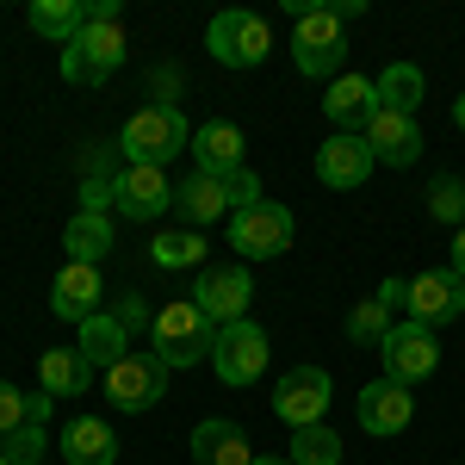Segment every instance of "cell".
<instances>
[{
	"label": "cell",
	"instance_id": "obj_1",
	"mask_svg": "<svg viewBox=\"0 0 465 465\" xmlns=\"http://www.w3.org/2000/svg\"><path fill=\"white\" fill-rule=\"evenodd\" d=\"M286 13L298 19V32H292V63H298V74L341 81V63H348L341 25L366 13V0H286Z\"/></svg>",
	"mask_w": 465,
	"mask_h": 465
},
{
	"label": "cell",
	"instance_id": "obj_2",
	"mask_svg": "<svg viewBox=\"0 0 465 465\" xmlns=\"http://www.w3.org/2000/svg\"><path fill=\"white\" fill-rule=\"evenodd\" d=\"M193 149V124L180 118L174 100H155V106H137L118 131V155L131 168H168Z\"/></svg>",
	"mask_w": 465,
	"mask_h": 465
},
{
	"label": "cell",
	"instance_id": "obj_3",
	"mask_svg": "<svg viewBox=\"0 0 465 465\" xmlns=\"http://www.w3.org/2000/svg\"><path fill=\"white\" fill-rule=\"evenodd\" d=\"M149 354L162 360L168 372H180V366H199V360H212L217 348V322L193 304V298H168L162 311H155V329H149Z\"/></svg>",
	"mask_w": 465,
	"mask_h": 465
},
{
	"label": "cell",
	"instance_id": "obj_4",
	"mask_svg": "<svg viewBox=\"0 0 465 465\" xmlns=\"http://www.w3.org/2000/svg\"><path fill=\"white\" fill-rule=\"evenodd\" d=\"M124 63V25L118 19H87V32L63 44V81L69 87H106Z\"/></svg>",
	"mask_w": 465,
	"mask_h": 465
},
{
	"label": "cell",
	"instance_id": "obj_5",
	"mask_svg": "<svg viewBox=\"0 0 465 465\" xmlns=\"http://www.w3.org/2000/svg\"><path fill=\"white\" fill-rule=\"evenodd\" d=\"M205 50H212L223 69H254V63H267L273 32H267V19H261V13L230 6V13H217L212 25H205Z\"/></svg>",
	"mask_w": 465,
	"mask_h": 465
},
{
	"label": "cell",
	"instance_id": "obj_6",
	"mask_svg": "<svg viewBox=\"0 0 465 465\" xmlns=\"http://www.w3.org/2000/svg\"><path fill=\"white\" fill-rule=\"evenodd\" d=\"M230 249L242 254V261H273V254L292 249V212L286 205H273V199H254L242 212H230Z\"/></svg>",
	"mask_w": 465,
	"mask_h": 465
},
{
	"label": "cell",
	"instance_id": "obj_7",
	"mask_svg": "<svg viewBox=\"0 0 465 465\" xmlns=\"http://www.w3.org/2000/svg\"><path fill=\"white\" fill-rule=\"evenodd\" d=\"M212 366L217 379L230 385V391H249L254 379L267 372V329L261 322H230V329H217V348H212Z\"/></svg>",
	"mask_w": 465,
	"mask_h": 465
},
{
	"label": "cell",
	"instance_id": "obj_8",
	"mask_svg": "<svg viewBox=\"0 0 465 465\" xmlns=\"http://www.w3.org/2000/svg\"><path fill=\"white\" fill-rule=\"evenodd\" d=\"M403 311H410V322H422V329L460 322L465 317V280L453 267H429V273L403 280Z\"/></svg>",
	"mask_w": 465,
	"mask_h": 465
},
{
	"label": "cell",
	"instance_id": "obj_9",
	"mask_svg": "<svg viewBox=\"0 0 465 465\" xmlns=\"http://www.w3.org/2000/svg\"><path fill=\"white\" fill-rule=\"evenodd\" d=\"M379 360H385L379 379L416 391V379H429L434 366H440V341H434V329H422V322H391V335L379 341Z\"/></svg>",
	"mask_w": 465,
	"mask_h": 465
},
{
	"label": "cell",
	"instance_id": "obj_10",
	"mask_svg": "<svg viewBox=\"0 0 465 465\" xmlns=\"http://www.w3.org/2000/svg\"><path fill=\"white\" fill-rule=\"evenodd\" d=\"M106 397L124 410V416H143L168 397V366L155 354H124L118 366L106 372Z\"/></svg>",
	"mask_w": 465,
	"mask_h": 465
},
{
	"label": "cell",
	"instance_id": "obj_11",
	"mask_svg": "<svg viewBox=\"0 0 465 465\" xmlns=\"http://www.w3.org/2000/svg\"><path fill=\"white\" fill-rule=\"evenodd\" d=\"M329 372L322 366H292V372H280V385H273V416L280 422H292V429H311V422H322L329 416Z\"/></svg>",
	"mask_w": 465,
	"mask_h": 465
},
{
	"label": "cell",
	"instance_id": "obj_12",
	"mask_svg": "<svg viewBox=\"0 0 465 465\" xmlns=\"http://www.w3.org/2000/svg\"><path fill=\"white\" fill-rule=\"evenodd\" d=\"M193 304H199V311H205L217 329L242 322V317H249V304H254V280H249V267H199Z\"/></svg>",
	"mask_w": 465,
	"mask_h": 465
},
{
	"label": "cell",
	"instance_id": "obj_13",
	"mask_svg": "<svg viewBox=\"0 0 465 465\" xmlns=\"http://www.w3.org/2000/svg\"><path fill=\"white\" fill-rule=\"evenodd\" d=\"M410 416H416V391H410V385H391V379H372V385L354 397V422L366 434H379V440L403 434Z\"/></svg>",
	"mask_w": 465,
	"mask_h": 465
},
{
	"label": "cell",
	"instance_id": "obj_14",
	"mask_svg": "<svg viewBox=\"0 0 465 465\" xmlns=\"http://www.w3.org/2000/svg\"><path fill=\"white\" fill-rule=\"evenodd\" d=\"M174 212V180L168 168H131L124 162V174H118V217H131V223H155V217Z\"/></svg>",
	"mask_w": 465,
	"mask_h": 465
},
{
	"label": "cell",
	"instance_id": "obj_15",
	"mask_svg": "<svg viewBox=\"0 0 465 465\" xmlns=\"http://www.w3.org/2000/svg\"><path fill=\"white\" fill-rule=\"evenodd\" d=\"M193 162H199V174H242L249 168V137H242V124H230V118H212V124H199L193 131V149H186Z\"/></svg>",
	"mask_w": 465,
	"mask_h": 465
},
{
	"label": "cell",
	"instance_id": "obj_16",
	"mask_svg": "<svg viewBox=\"0 0 465 465\" xmlns=\"http://www.w3.org/2000/svg\"><path fill=\"white\" fill-rule=\"evenodd\" d=\"M372 168H379V155L366 149V137L335 131L329 143H317V180L329 186V193H354V186H366Z\"/></svg>",
	"mask_w": 465,
	"mask_h": 465
},
{
	"label": "cell",
	"instance_id": "obj_17",
	"mask_svg": "<svg viewBox=\"0 0 465 465\" xmlns=\"http://www.w3.org/2000/svg\"><path fill=\"white\" fill-rule=\"evenodd\" d=\"M100 298H106V280H100V267H81V261H63V273L50 280V311L63 322H81L100 317Z\"/></svg>",
	"mask_w": 465,
	"mask_h": 465
},
{
	"label": "cell",
	"instance_id": "obj_18",
	"mask_svg": "<svg viewBox=\"0 0 465 465\" xmlns=\"http://www.w3.org/2000/svg\"><path fill=\"white\" fill-rule=\"evenodd\" d=\"M372 112H379V81H366V74H341V81H329V94H322V118H329L335 131L366 137Z\"/></svg>",
	"mask_w": 465,
	"mask_h": 465
},
{
	"label": "cell",
	"instance_id": "obj_19",
	"mask_svg": "<svg viewBox=\"0 0 465 465\" xmlns=\"http://www.w3.org/2000/svg\"><path fill=\"white\" fill-rule=\"evenodd\" d=\"M174 212L186 217V230H205V223H217V217H230L236 212V193H230V180H217V174H193L174 186Z\"/></svg>",
	"mask_w": 465,
	"mask_h": 465
},
{
	"label": "cell",
	"instance_id": "obj_20",
	"mask_svg": "<svg viewBox=\"0 0 465 465\" xmlns=\"http://www.w3.org/2000/svg\"><path fill=\"white\" fill-rule=\"evenodd\" d=\"M56 453L69 465H118V434L106 416H69L56 434Z\"/></svg>",
	"mask_w": 465,
	"mask_h": 465
},
{
	"label": "cell",
	"instance_id": "obj_21",
	"mask_svg": "<svg viewBox=\"0 0 465 465\" xmlns=\"http://www.w3.org/2000/svg\"><path fill=\"white\" fill-rule=\"evenodd\" d=\"M366 149L385 162V168H410L416 155H422V124L416 118H403V112H372V124H366Z\"/></svg>",
	"mask_w": 465,
	"mask_h": 465
},
{
	"label": "cell",
	"instance_id": "obj_22",
	"mask_svg": "<svg viewBox=\"0 0 465 465\" xmlns=\"http://www.w3.org/2000/svg\"><path fill=\"white\" fill-rule=\"evenodd\" d=\"M193 465H254V447L230 416H205L193 429Z\"/></svg>",
	"mask_w": 465,
	"mask_h": 465
},
{
	"label": "cell",
	"instance_id": "obj_23",
	"mask_svg": "<svg viewBox=\"0 0 465 465\" xmlns=\"http://www.w3.org/2000/svg\"><path fill=\"white\" fill-rule=\"evenodd\" d=\"M397 311H403V280H385L372 298H360L354 311H348V341L379 348V341L391 335V317H397Z\"/></svg>",
	"mask_w": 465,
	"mask_h": 465
},
{
	"label": "cell",
	"instance_id": "obj_24",
	"mask_svg": "<svg viewBox=\"0 0 465 465\" xmlns=\"http://www.w3.org/2000/svg\"><path fill=\"white\" fill-rule=\"evenodd\" d=\"M74 348H81V360H87L94 372H112L118 360L131 354V335L118 329V317H112V311H100V317H87V322H81Z\"/></svg>",
	"mask_w": 465,
	"mask_h": 465
},
{
	"label": "cell",
	"instance_id": "obj_25",
	"mask_svg": "<svg viewBox=\"0 0 465 465\" xmlns=\"http://www.w3.org/2000/svg\"><path fill=\"white\" fill-rule=\"evenodd\" d=\"M87 379H94V366L81 360V348H50L37 360V391L44 397H81Z\"/></svg>",
	"mask_w": 465,
	"mask_h": 465
},
{
	"label": "cell",
	"instance_id": "obj_26",
	"mask_svg": "<svg viewBox=\"0 0 465 465\" xmlns=\"http://www.w3.org/2000/svg\"><path fill=\"white\" fill-rule=\"evenodd\" d=\"M25 25L37 37H50V44H74V37L87 32V0H32Z\"/></svg>",
	"mask_w": 465,
	"mask_h": 465
},
{
	"label": "cell",
	"instance_id": "obj_27",
	"mask_svg": "<svg viewBox=\"0 0 465 465\" xmlns=\"http://www.w3.org/2000/svg\"><path fill=\"white\" fill-rule=\"evenodd\" d=\"M63 249H69V261H81V267H100V261L118 249V236H112V217L74 212V217H69V230H63Z\"/></svg>",
	"mask_w": 465,
	"mask_h": 465
},
{
	"label": "cell",
	"instance_id": "obj_28",
	"mask_svg": "<svg viewBox=\"0 0 465 465\" xmlns=\"http://www.w3.org/2000/svg\"><path fill=\"white\" fill-rule=\"evenodd\" d=\"M422 94H429V81H422L416 63H391V69L379 74V106H385V112L416 118V112H422Z\"/></svg>",
	"mask_w": 465,
	"mask_h": 465
},
{
	"label": "cell",
	"instance_id": "obj_29",
	"mask_svg": "<svg viewBox=\"0 0 465 465\" xmlns=\"http://www.w3.org/2000/svg\"><path fill=\"white\" fill-rule=\"evenodd\" d=\"M50 410H56V397L44 391H19V385H6L0 379V440L19 429H32V422H50Z\"/></svg>",
	"mask_w": 465,
	"mask_h": 465
},
{
	"label": "cell",
	"instance_id": "obj_30",
	"mask_svg": "<svg viewBox=\"0 0 465 465\" xmlns=\"http://www.w3.org/2000/svg\"><path fill=\"white\" fill-rule=\"evenodd\" d=\"M149 261H155L162 273H186V267H205V236H199V230H162V236L149 242Z\"/></svg>",
	"mask_w": 465,
	"mask_h": 465
},
{
	"label": "cell",
	"instance_id": "obj_31",
	"mask_svg": "<svg viewBox=\"0 0 465 465\" xmlns=\"http://www.w3.org/2000/svg\"><path fill=\"white\" fill-rule=\"evenodd\" d=\"M286 465H341V434L329 422H311V429H292Z\"/></svg>",
	"mask_w": 465,
	"mask_h": 465
},
{
	"label": "cell",
	"instance_id": "obj_32",
	"mask_svg": "<svg viewBox=\"0 0 465 465\" xmlns=\"http://www.w3.org/2000/svg\"><path fill=\"white\" fill-rule=\"evenodd\" d=\"M429 212L440 217V223H453V230L465 223V180L460 174H440L429 186Z\"/></svg>",
	"mask_w": 465,
	"mask_h": 465
},
{
	"label": "cell",
	"instance_id": "obj_33",
	"mask_svg": "<svg viewBox=\"0 0 465 465\" xmlns=\"http://www.w3.org/2000/svg\"><path fill=\"white\" fill-rule=\"evenodd\" d=\"M0 453H6L13 465H44V453H50V434H44V422H32V429L6 434V440H0Z\"/></svg>",
	"mask_w": 465,
	"mask_h": 465
},
{
	"label": "cell",
	"instance_id": "obj_34",
	"mask_svg": "<svg viewBox=\"0 0 465 465\" xmlns=\"http://www.w3.org/2000/svg\"><path fill=\"white\" fill-rule=\"evenodd\" d=\"M112 317H118V329H124V335H149V329H155V311H149L143 292H118Z\"/></svg>",
	"mask_w": 465,
	"mask_h": 465
},
{
	"label": "cell",
	"instance_id": "obj_35",
	"mask_svg": "<svg viewBox=\"0 0 465 465\" xmlns=\"http://www.w3.org/2000/svg\"><path fill=\"white\" fill-rule=\"evenodd\" d=\"M87 19H118V0H87Z\"/></svg>",
	"mask_w": 465,
	"mask_h": 465
},
{
	"label": "cell",
	"instance_id": "obj_36",
	"mask_svg": "<svg viewBox=\"0 0 465 465\" xmlns=\"http://www.w3.org/2000/svg\"><path fill=\"white\" fill-rule=\"evenodd\" d=\"M453 273H460V280H465V223H460V230H453Z\"/></svg>",
	"mask_w": 465,
	"mask_h": 465
},
{
	"label": "cell",
	"instance_id": "obj_37",
	"mask_svg": "<svg viewBox=\"0 0 465 465\" xmlns=\"http://www.w3.org/2000/svg\"><path fill=\"white\" fill-rule=\"evenodd\" d=\"M453 124H460V131H465V94H460V100H453Z\"/></svg>",
	"mask_w": 465,
	"mask_h": 465
},
{
	"label": "cell",
	"instance_id": "obj_38",
	"mask_svg": "<svg viewBox=\"0 0 465 465\" xmlns=\"http://www.w3.org/2000/svg\"><path fill=\"white\" fill-rule=\"evenodd\" d=\"M254 465H286V460H273V453H254Z\"/></svg>",
	"mask_w": 465,
	"mask_h": 465
},
{
	"label": "cell",
	"instance_id": "obj_39",
	"mask_svg": "<svg viewBox=\"0 0 465 465\" xmlns=\"http://www.w3.org/2000/svg\"><path fill=\"white\" fill-rule=\"evenodd\" d=\"M0 465H13V460H6V453H0Z\"/></svg>",
	"mask_w": 465,
	"mask_h": 465
}]
</instances>
